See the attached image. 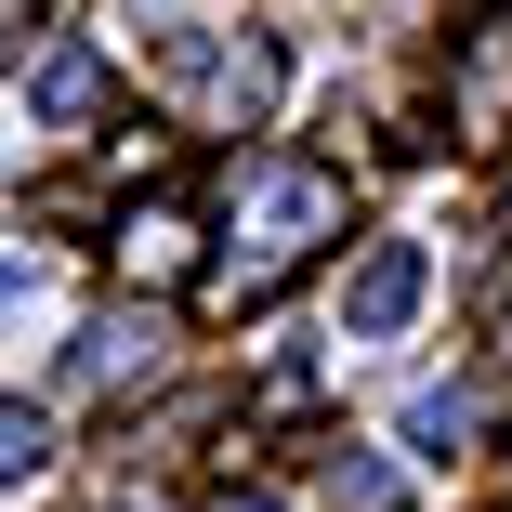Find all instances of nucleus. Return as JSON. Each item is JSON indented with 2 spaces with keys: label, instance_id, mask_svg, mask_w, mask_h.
Wrapping results in <instances>:
<instances>
[{
  "label": "nucleus",
  "instance_id": "obj_1",
  "mask_svg": "<svg viewBox=\"0 0 512 512\" xmlns=\"http://www.w3.org/2000/svg\"><path fill=\"white\" fill-rule=\"evenodd\" d=\"M342 224H355L342 171H316V158H263V171L237 184V237H224V263H211V302H263V289H289Z\"/></svg>",
  "mask_w": 512,
  "mask_h": 512
},
{
  "label": "nucleus",
  "instance_id": "obj_2",
  "mask_svg": "<svg viewBox=\"0 0 512 512\" xmlns=\"http://www.w3.org/2000/svg\"><path fill=\"white\" fill-rule=\"evenodd\" d=\"M158 92H171L197 132H250L263 92H276V53L250 27H158Z\"/></svg>",
  "mask_w": 512,
  "mask_h": 512
},
{
  "label": "nucleus",
  "instance_id": "obj_7",
  "mask_svg": "<svg viewBox=\"0 0 512 512\" xmlns=\"http://www.w3.org/2000/svg\"><path fill=\"white\" fill-rule=\"evenodd\" d=\"M473 434H486V394L473 381H421V394H407V447H421V460H473Z\"/></svg>",
  "mask_w": 512,
  "mask_h": 512
},
{
  "label": "nucleus",
  "instance_id": "obj_4",
  "mask_svg": "<svg viewBox=\"0 0 512 512\" xmlns=\"http://www.w3.org/2000/svg\"><path fill=\"white\" fill-rule=\"evenodd\" d=\"M197 237H211V224H197V197H132V211H119V263H132L145 289L197 276Z\"/></svg>",
  "mask_w": 512,
  "mask_h": 512
},
{
  "label": "nucleus",
  "instance_id": "obj_5",
  "mask_svg": "<svg viewBox=\"0 0 512 512\" xmlns=\"http://www.w3.org/2000/svg\"><path fill=\"white\" fill-rule=\"evenodd\" d=\"M158 316H132V302H106V316H92L79 342H66V394H106V381H132V368H158Z\"/></svg>",
  "mask_w": 512,
  "mask_h": 512
},
{
  "label": "nucleus",
  "instance_id": "obj_3",
  "mask_svg": "<svg viewBox=\"0 0 512 512\" xmlns=\"http://www.w3.org/2000/svg\"><path fill=\"white\" fill-rule=\"evenodd\" d=\"M421 289H434L421 237H368V263L342 276V342H394L407 316H421Z\"/></svg>",
  "mask_w": 512,
  "mask_h": 512
},
{
  "label": "nucleus",
  "instance_id": "obj_9",
  "mask_svg": "<svg viewBox=\"0 0 512 512\" xmlns=\"http://www.w3.org/2000/svg\"><path fill=\"white\" fill-rule=\"evenodd\" d=\"M40 447H53V434H40V407H14V394H0V486H14V473H40Z\"/></svg>",
  "mask_w": 512,
  "mask_h": 512
},
{
  "label": "nucleus",
  "instance_id": "obj_6",
  "mask_svg": "<svg viewBox=\"0 0 512 512\" xmlns=\"http://www.w3.org/2000/svg\"><path fill=\"white\" fill-rule=\"evenodd\" d=\"M27 106H40L53 132H92V119H106V53H92V40H40Z\"/></svg>",
  "mask_w": 512,
  "mask_h": 512
},
{
  "label": "nucleus",
  "instance_id": "obj_10",
  "mask_svg": "<svg viewBox=\"0 0 512 512\" xmlns=\"http://www.w3.org/2000/svg\"><path fill=\"white\" fill-rule=\"evenodd\" d=\"M211 512H276V499H211Z\"/></svg>",
  "mask_w": 512,
  "mask_h": 512
},
{
  "label": "nucleus",
  "instance_id": "obj_12",
  "mask_svg": "<svg viewBox=\"0 0 512 512\" xmlns=\"http://www.w3.org/2000/svg\"><path fill=\"white\" fill-rule=\"evenodd\" d=\"M119 512H132V499H119Z\"/></svg>",
  "mask_w": 512,
  "mask_h": 512
},
{
  "label": "nucleus",
  "instance_id": "obj_11",
  "mask_svg": "<svg viewBox=\"0 0 512 512\" xmlns=\"http://www.w3.org/2000/svg\"><path fill=\"white\" fill-rule=\"evenodd\" d=\"M0 27H27V14H14V0H0Z\"/></svg>",
  "mask_w": 512,
  "mask_h": 512
},
{
  "label": "nucleus",
  "instance_id": "obj_8",
  "mask_svg": "<svg viewBox=\"0 0 512 512\" xmlns=\"http://www.w3.org/2000/svg\"><path fill=\"white\" fill-rule=\"evenodd\" d=\"M329 499H342V512H407L394 460H368V447H342V460H329Z\"/></svg>",
  "mask_w": 512,
  "mask_h": 512
}]
</instances>
